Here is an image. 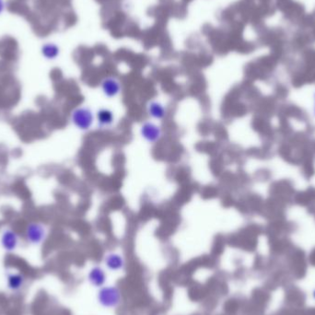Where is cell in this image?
Returning a JSON list of instances; mask_svg holds the SVG:
<instances>
[{
  "instance_id": "1",
  "label": "cell",
  "mask_w": 315,
  "mask_h": 315,
  "mask_svg": "<svg viewBox=\"0 0 315 315\" xmlns=\"http://www.w3.org/2000/svg\"><path fill=\"white\" fill-rule=\"evenodd\" d=\"M94 113L88 106H79L72 111L70 114L71 123L77 129L86 132L89 131L94 124Z\"/></svg>"
},
{
  "instance_id": "2",
  "label": "cell",
  "mask_w": 315,
  "mask_h": 315,
  "mask_svg": "<svg viewBox=\"0 0 315 315\" xmlns=\"http://www.w3.org/2000/svg\"><path fill=\"white\" fill-rule=\"evenodd\" d=\"M97 300L102 307L114 309L118 307L122 301V293L116 286H103L99 289Z\"/></svg>"
},
{
  "instance_id": "3",
  "label": "cell",
  "mask_w": 315,
  "mask_h": 315,
  "mask_svg": "<svg viewBox=\"0 0 315 315\" xmlns=\"http://www.w3.org/2000/svg\"><path fill=\"white\" fill-rule=\"evenodd\" d=\"M46 235V228L41 223H30L25 230V239L28 244L32 245H41L45 242Z\"/></svg>"
},
{
  "instance_id": "4",
  "label": "cell",
  "mask_w": 315,
  "mask_h": 315,
  "mask_svg": "<svg viewBox=\"0 0 315 315\" xmlns=\"http://www.w3.org/2000/svg\"><path fill=\"white\" fill-rule=\"evenodd\" d=\"M140 135L142 137L149 143H156L161 137L162 131L157 124L147 121L142 124L140 127Z\"/></svg>"
},
{
  "instance_id": "5",
  "label": "cell",
  "mask_w": 315,
  "mask_h": 315,
  "mask_svg": "<svg viewBox=\"0 0 315 315\" xmlns=\"http://www.w3.org/2000/svg\"><path fill=\"white\" fill-rule=\"evenodd\" d=\"M20 244V237L11 228H5L0 236V245L8 252H14Z\"/></svg>"
},
{
  "instance_id": "6",
  "label": "cell",
  "mask_w": 315,
  "mask_h": 315,
  "mask_svg": "<svg viewBox=\"0 0 315 315\" xmlns=\"http://www.w3.org/2000/svg\"><path fill=\"white\" fill-rule=\"evenodd\" d=\"M101 90L103 91V95L106 98L112 99L120 94L122 86H121V83L119 82L118 79H115L113 77H108V78H105L102 80Z\"/></svg>"
},
{
  "instance_id": "7",
  "label": "cell",
  "mask_w": 315,
  "mask_h": 315,
  "mask_svg": "<svg viewBox=\"0 0 315 315\" xmlns=\"http://www.w3.org/2000/svg\"><path fill=\"white\" fill-rule=\"evenodd\" d=\"M104 265L112 272H119L124 270L126 267V261L120 253L109 252L104 257Z\"/></svg>"
},
{
  "instance_id": "8",
  "label": "cell",
  "mask_w": 315,
  "mask_h": 315,
  "mask_svg": "<svg viewBox=\"0 0 315 315\" xmlns=\"http://www.w3.org/2000/svg\"><path fill=\"white\" fill-rule=\"evenodd\" d=\"M88 280L92 287L100 289L106 283L107 275L103 268L99 266H94L90 268V270L88 273Z\"/></svg>"
},
{
  "instance_id": "9",
  "label": "cell",
  "mask_w": 315,
  "mask_h": 315,
  "mask_svg": "<svg viewBox=\"0 0 315 315\" xmlns=\"http://www.w3.org/2000/svg\"><path fill=\"white\" fill-rule=\"evenodd\" d=\"M96 119L100 127H109L114 123V113L108 108H101L96 113Z\"/></svg>"
},
{
  "instance_id": "10",
  "label": "cell",
  "mask_w": 315,
  "mask_h": 315,
  "mask_svg": "<svg viewBox=\"0 0 315 315\" xmlns=\"http://www.w3.org/2000/svg\"><path fill=\"white\" fill-rule=\"evenodd\" d=\"M147 111L150 117L155 120H162L167 114L165 106L158 101H151L147 106Z\"/></svg>"
},
{
  "instance_id": "11",
  "label": "cell",
  "mask_w": 315,
  "mask_h": 315,
  "mask_svg": "<svg viewBox=\"0 0 315 315\" xmlns=\"http://www.w3.org/2000/svg\"><path fill=\"white\" fill-rule=\"evenodd\" d=\"M25 283V277L21 273H8L7 275V287L11 292H19L22 290Z\"/></svg>"
},
{
  "instance_id": "12",
  "label": "cell",
  "mask_w": 315,
  "mask_h": 315,
  "mask_svg": "<svg viewBox=\"0 0 315 315\" xmlns=\"http://www.w3.org/2000/svg\"><path fill=\"white\" fill-rule=\"evenodd\" d=\"M41 52H42V55L45 59L55 60L59 56L60 49L58 47V45H56L55 44L46 43L42 46Z\"/></svg>"
},
{
  "instance_id": "13",
  "label": "cell",
  "mask_w": 315,
  "mask_h": 315,
  "mask_svg": "<svg viewBox=\"0 0 315 315\" xmlns=\"http://www.w3.org/2000/svg\"><path fill=\"white\" fill-rule=\"evenodd\" d=\"M4 9H5V2L4 0H0V14L3 13Z\"/></svg>"
}]
</instances>
